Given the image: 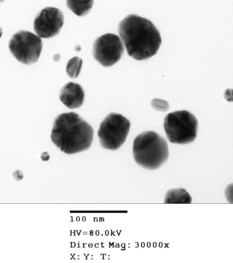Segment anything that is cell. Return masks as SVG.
I'll return each mask as SVG.
<instances>
[{"label":"cell","instance_id":"10","mask_svg":"<svg viewBox=\"0 0 233 263\" xmlns=\"http://www.w3.org/2000/svg\"><path fill=\"white\" fill-rule=\"evenodd\" d=\"M192 198L189 193L183 188H173L168 190L165 195L164 203L166 204H189Z\"/></svg>","mask_w":233,"mask_h":263},{"label":"cell","instance_id":"3","mask_svg":"<svg viewBox=\"0 0 233 263\" xmlns=\"http://www.w3.org/2000/svg\"><path fill=\"white\" fill-rule=\"evenodd\" d=\"M132 153L135 162L148 170L161 167L168 159L169 151L164 137L153 131H147L134 139Z\"/></svg>","mask_w":233,"mask_h":263},{"label":"cell","instance_id":"15","mask_svg":"<svg viewBox=\"0 0 233 263\" xmlns=\"http://www.w3.org/2000/svg\"><path fill=\"white\" fill-rule=\"evenodd\" d=\"M41 158L44 161L48 160L49 158V155L48 153H47L46 152L43 153L41 155Z\"/></svg>","mask_w":233,"mask_h":263},{"label":"cell","instance_id":"9","mask_svg":"<svg viewBox=\"0 0 233 263\" xmlns=\"http://www.w3.org/2000/svg\"><path fill=\"white\" fill-rule=\"evenodd\" d=\"M84 97L83 88L80 84L73 82L66 84L59 94L61 101L70 109L81 107L83 104Z\"/></svg>","mask_w":233,"mask_h":263},{"label":"cell","instance_id":"19","mask_svg":"<svg viewBox=\"0 0 233 263\" xmlns=\"http://www.w3.org/2000/svg\"><path fill=\"white\" fill-rule=\"evenodd\" d=\"M5 1V0H0V3H3Z\"/></svg>","mask_w":233,"mask_h":263},{"label":"cell","instance_id":"17","mask_svg":"<svg viewBox=\"0 0 233 263\" xmlns=\"http://www.w3.org/2000/svg\"><path fill=\"white\" fill-rule=\"evenodd\" d=\"M81 49V46L80 45H76L75 47V50L76 51V52H78L79 51H80Z\"/></svg>","mask_w":233,"mask_h":263},{"label":"cell","instance_id":"4","mask_svg":"<svg viewBox=\"0 0 233 263\" xmlns=\"http://www.w3.org/2000/svg\"><path fill=\"white\" fill-rule=\"evenodd\" d=\"M198 126L195 116L185 110L170 112L164 118L165 134L172 143L185 144L193 142L197 137Z\"/></svg>","mask_w":233,"mask_h":263},{"label":"cell","instance_id":"2","mask_svg":"<svg viewBox=\"0 0 233 263\" xmlns=\"http://www.w3.org/2000/svg\"><path fill=\"white\" fill-rule=\"evenodd\" d=\"M93 138L92 127L74 112L61 114L54 121L51 139L57 147L67 154L89 149Z\"/></svg>","mask_w":233,"mask_h":263},{"label":"cell","instance_id":"7","mask_svg":"<svg viewBox=\"0 0 233 263\" xmlns=\"http://www.w3.org/2000/svg\"><path fill=\"white\" fill-rule=\"evenodd\" d=\"M124 51L123 41L118 35L106 33L95 40L92 54L94 58L102 66L109 67L120 60Z\"/></svg>","mask_w":233,"mask_h":263},{"label":"cell","instance_id":"14","mask_svg":"<svg viewBox=\"0 0 233 263\" xmlns=\"http://www.w3.org/2000/svg\"><path fill=\"white\" fill-rule=\"evenodd\" d=\"M225 195L230 203H232V183L229 184L225 190Z\"/></svg>","mask_w":233,"mask_h":263},{"label":"cell","instance_id":"18","mask_svg":"<svg viewBox=\"0 0 233 263\" xmlns=\"http://www.w3.org/2000/svg\"><path fill=\"white\" fill-rule=\"evenodd\" d=\"M3 34V31L2 28L0 27V38L1 37Z\"/></svg>","mask_w":233,"mask_h":263},{"label":"cell","instance_id":"11","mask_svg":"<svg viewBox=\"0 0 233 263\" xmlns=\"http://www.w3.org/2000/svg\"><path fill=\"white\" fill-rule=\"evenodd\" d=\"M68 8L79 16H83L91 9L93 0H67Z\"/></svg>","mask_w":233,"mask_h":263},{"label":"cell","instance_id":"8","mask_svg":"<svg viewBox=\"0 0 233 263\" xmlns=\"http://www.w3.org/2000/svg\"><path fill=\"white\" fill-rule=\"evenodd\" d=\"M64 24V15L58 8L47 7L36 15L34 30L41 38H50L57 35Z\"/></svg>","mask_w":233,"mask_h":263},{"label":"cell","instance_id":"13","mask_svg":"<svg viewBox=\"0 0 233 263\" xmlns=\"http://www.w3.org/2000/svg\"><path fill=\"white\" fill-rule=\"evenodd\" d=\"M151 106L156 110L166 111L169 109V103L165 100L160 99H153L151 102Z\"/></svg>","mask_w":233,"mask_h":263},{"label":"cell","instance_id":"16","mask_svg":"<svg viewBox=\"0 0 233 263\" xmlns=\"http://www.w3.org/2000/svg\"><path fill=\"white\" fill-rule=\"evenodd\" d=\"M60 58H61V56L59 54H55L53 56V59L55 62H57L60 60Z\"/></svg>","mask_w":233,"mask_h":263},{"label":"cell","instance_id":"12","mask_svg":"<svg viewBox=\"0 0 233 263\" xmlns=\"http://www.w3.org/2000/svg\"><path fill=\"white\" fill-rule=\"evenodd\" d=\"M82 63V60L77 57H73L68 61L66 71L70 78L75 79L79 76Z\"/></svg>","mask_w":233,"mask_h":263},{"label":"cell","instance_id":"1","mask_svg":"<svg viewBox=\"0 0 233 263\" xmlns=\"http://www.w3.org/2000/svg\"><path fill=\"white\" fill-rule=\"evenodd\" d=\"M118 32L128 55L146 60L155 55L162 42L159 31L149 20L129 14L119 24Z\"/></svg>","mask_w":233,"mask_h":263},{"label":"cell","instance_id":"5","mask_svg":"<svg viewBox=\"0 0 233 263\" xmlns=\"http://www.w3.org/2000/svg\"><path fill=\"white\" fill-rule=\"evenodd\" d=\"M130 127V122L121 114L111 112L101 122L98 136L101 146L116 150L125 142Z\"/></svg>","mask_w":233,"mask_h":263},{"label":"cell","instance_id":"6","mask_svg":"<svg viewBox=\"0 0 233 263\" xmlns=\"http://www.w3.org/2000/svg\"><path fill=\"white\" fill-rule=\"evenodd\" d=\"M42 47L41 37L26 30L15 33L9 42V48L12 54L25 65L32 64L37 61Z\"/></svg>","mask_w":233,"mask_h":263}]
</instances>
